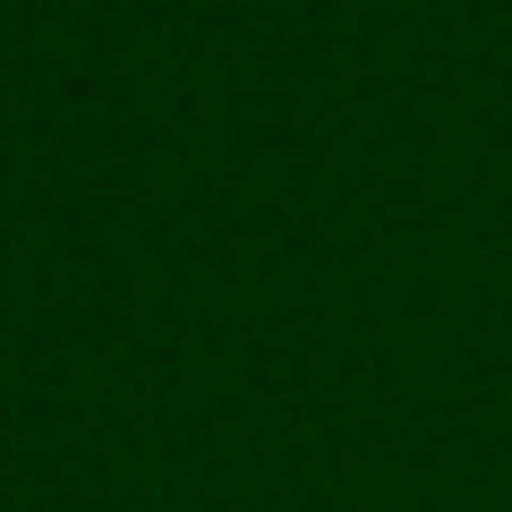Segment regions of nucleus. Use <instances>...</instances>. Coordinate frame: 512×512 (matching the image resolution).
<instances>
[]
</instances>
